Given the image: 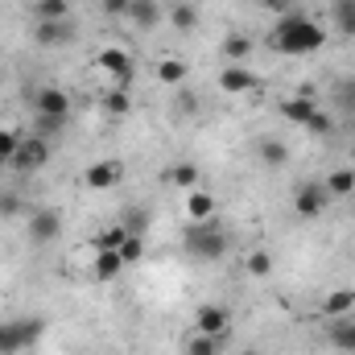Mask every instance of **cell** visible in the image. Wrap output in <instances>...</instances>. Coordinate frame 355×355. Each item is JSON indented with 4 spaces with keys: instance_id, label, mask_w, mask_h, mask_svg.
Masks as SVG:
<instances>
[{
    "instance_id": "obj_1",
    "label": "cell",
    "mask_w": 355,
    "mask_h": 355,
    "mask_svg": "<svg viewBox=\"0 0 355 355\" xmlns=\"http://www.w3.org/2000/svg\"><path fill=\"white\" fill-rule=\"evenodd\" d=\"M268 42L285 58H306V54H318L327 46V29L314 17H306V12H285V17L272 21Z\"/></svg>"
},
{
    "instance_id": "obj_2",
    "label": "cell",
    "mask_w": 355,
    "mask_h": 355,
    "mask_svg": "<svg viewBox=\"0 0 355 355\" xmlns=\"http://www.w3.org/2000/svg\"><path fill=\"white\" fill-rule=\"evenodd\" d=\"M227 248H232V240H227V232H223L215 219L194 223V227L186 232V252H190L194 261H223Z\"/></svg>"
},
{
    "instance_id": "obj_3",
    "label": "cell",
    "mask_w": 355,
    "mask_h": 355,
    "mask_svg": "<svg viewBox=\"0 0 355 355\" xmlns=\"http://www.w3.org/2000/svg\"><path fill=\"white\" fill-rule=\"evenodd\" d=\"M42 335H46L42 318H8L0 322V355H25L42 343Z\"/></svg>"
},
{
    "instance_id": "obj_4",
    "label": "cell",
    "mask_w": 355,
    "mask_h": 355,
    "mask_svg": "<svg viewBox=\"0 0 355 355\" xmlns=\"http://www.w3.org/2000/svg\"><path fill=\"white\" fill-rule=\"evenodd\" d=\"M331 198L335 194L327 190V182L322 178H310V182H302L293 190V211H297V219H318V215H327Z\"/></svg>"
},
{
    "instance_id": "obj_5",
    "label": "cell",
    "mask_w": 355,
    "mask_h": 355,
    "mask_svg": "<svg viewBox=\"0 0 355 355\" xmlns=\"http://www.w3.org/2000/svg\"><path fill=\"white\" fill-rule=\"evenodd\" d=\"M50 157H54V149H50L46 137H21V145L12 153V170L17 174H37V170L50 166Z\"/></svg>"
},
{
    "instance_id": "obj_6",
    "label": "cell",
    "mask_w": 355,
    "mask_h": 355,
    "mask_svg": "<svg viewBox=\"0 0 355 355\" xmlns=\"http://www.w3.org/2000/svg\"><path fill=\"white\" fill-rule=\"evenodd\" d=\"M62 236V211L58 207H33L29 211V240L33 244H54Z\"/></svg>"
},
{
    "instance_id": "obj_7",
    "label": "cell",
    "mask_w": 355,
    "mask_h": 355,
    "mask_svg": "<svg viewBox=\"0 0 355 355\" xmlns=\"http://www.w3.org/2000/svg\"><path fill=\"white\" fill-rule=\"evenodd\" d=\"M33 107H37V120H54V124L71 120V95L62 87H42L37 99H33Z\"/></svg>"
},
{
    "instance_id": "obj_8",
    "label": "cell",
    "mask_w": 355,
    "mask_h": 355,
    "mask_svg": "<svg viewBox=\"0 0 355 355\" xmlns=\"http://www.w3.org/2000/svg\"><path fill=\"white\" fill-rule=\"evenodd\" d=\"M33 42H37V46H50V50L75 42V25H71V17H62V21H37V25H33Z\"/></svg>"
},
{
    "instance_id": "obj_9",
    "label": "cell",
    "mask_w": 355,
    "mask_h": 355,
    "mask_svg": "<svg viewBox=\"0 0 355 355\" xmlns=\"http://www.w3.org/2000/svg\"><path fill=\"white\" fill-rule=\"evenodd\" d=\"M99 71H107L112 79H116V87H128L132 83V58L120 50V46H107V50H99Z\"/></svg>"
},
{
    "instance_id": "obj_10",
    "label": "cell",
    "mask_w": 355,
    "mask_h": 355,
    "mask_svg": "<svg viewBox=\"0 0 355 355\" xmlns=\"http://www.w3.org/2000/svg\"><path fill=\"white\" fill-rule=\"evenodd\" d=\"M194 331H198V335H215V339H223V335L232 331V314H227V306H198V314H194Z\"/></svg>"
},
{
    "instance_id": "obj_11",
    "label": "cell",
    "mask_w": 355,
    "mask_h": 355,
    "mask_svg": "<svg viewBox=\"0 0 355 355\" xmlns=\"http://www.w3.org/2000/svg\"><path fill=\"white\" fill-rule=\"evenodd\" d=\"M83 182H87L91 190H112V186H120V182H124V162H120V157L95 162V166H87Z\"/></svg>"
},
{
    "instance_id": "obj_12",
    "label": "cell",
    "mask_w": 355,
    "mask_h": 355,
    "mask_svg": "<svg viewBox=\"0 0 355 355\" xmlns=\"http://www.w3.org/2000/svg\"><path fill=\"white\" fill-rule=\"evenodd\" d=\"M257 87V75L248 71V62H227L219 71V91L223 95H244V91Z\"/></svg>"
},
{
    "instance_id": "obj_13",
    "label": "cell",
    "mask_w": 355,
    "mask_h": 355,
    "mask_svg": "<svg viewBox=\"0 0 355 355\" xmlns=\"http://www.w3.org/2000/svg\"><path fill=\"white\" fill-rule=\"evenodd\" d=\"M128 21H132L137 29H157V25L166 21V12H162V4H157V0H132Z\"/></svg>"
},
{
    "instance_id": "obj_14",
    "label": "cell",
    "mask_w": 355,
    "mask_h": 355,
    "mask_svg": "<svg viewBox=\"0 0 355 355\" xmlns=\"http://www.w3.org/2000/svg\"><path fill=\"white\" fill-rule=\"evenodd\" d=\"M257 157L272 166V170H281V166H289V145L285 141H277V137H261L257 141Z\"/></svg>"
},
{
    "instance_id": "obj_15",
    "label": "cell",
    "mask_w": 355,
    "mask_h": 355,
    "mask_svg": "<svg viewBox=\"0 0 355 355\" xmlns=\"http://www.w3.org/2000/svg\"><path fill=\"white\" fill-rule=\"evenodd\" d=\"M314 112H318V107H314V95H293V99L281 103V116H285L289 124H302V128H306V120H310Z\"/></svg>"
},
{
    "instance_id": "obj_16",
    "label": "cell",
    "mask_w": 355,
    "mask_h": 355,
    "mask_svg": "<svg viewBox=\"0 0 355 355\" xmlns=\"http://www.w3.org/2000/svg\"><path fill=\"white\" fill-rule=\"evenodd\" d=\"M124 268H128V265H124V257H120V252H95L91 272H95V281H103V285H107V281H116Z\"/></svg>"
},
{
    "instance_id": "obj_17",
    "label": "cell",
    "mask_w": 355,
    "mask_h": 355,
    "mask_svg": "<svg viewBox=\"0 0 355 355\" xmlns=\"http://www.w3.org/2000/svg\"><path fill=\"white\" fill-rule=\"evenodd\" d=\"M352 310H355V289H335V293L322 297V314L327 318H347Z\"/></svg>"
},
{
    "instance_id": "obj_18",
    "label": "cell",
    "mask_w": 355,
    "mask_h": 355,
    "mask_svg": "<svg viewBox=\"0 0 355 355\" xmlns=\"http://www.w3.org/2000/svg\"><path fill=\"white\" fill-rule=\"evenodd\" d=\"M215 207H219V202H215V194H211V190H194V194H190V202H186V211H190V219H194V223L215 219Z\"/></svg>"
},
{
    "instance_id": "obj_19",
    "label": "cell",
    "mask_w": 355,
    "mask_h": 355,
    "mask_svg": "<svg viewBox=\"0 0 355 355\" xmlns=\"http://www.w3.org/2000/svg\"><path fill=\"white\" fill-rule=\"evenodd\" d=\"M331 21L343 37H355V0H331Z\"/></svg>"
},
{
    "instance_id": "obj_20",
    "label": "cell",
    "mask_w": 355,
    "mask_h": 355,
    "mask_svg": "<svg viewBox=\"0 0 355 355\" xmlns=\"http://www.w3.org/2000/svg\"><path fill=\"white\" fill-rule=\"evenodd\" d=\"M331 343L339 347V352H352L355 355V318H331Z\"/></svg>"
},
{
    "instance_id": "obj_21",
    "label": "cell",
    "mask_w": 355,
    "mask_h": 355,
    "mask_svg": "<svg viewBox=\"0 0 355 355\" xmlns=\"http://www.w3.org/2000/svg\"><path fill=\"white\" fill-rule=\"evenodd\" d=\"M219 50H223L227 62H248V54H252V37H248V33H227Z\"/></svg>"
},
{
    "instance_id": "obj_22",
    "label": "cell",
    "mask_w": 355,
    "mask_h": 355,
    "mask_svg": "<svg viewBox=\"0 0 355 355\" xmlns=\"http://www.w3.org/2000/svg\"><path fill=\"white\" fill-rule=\"evenodd\" d=\"M198 166H194V162H178V166H170V170H166V182H170V186H178V190H194V186H198Z\"/></svg>"
},
{
    "instance_id": "obj_23",
    "label": "cell",
    "mask_w": 355,
    "mask_h": 355,
    "mask_svg": "<svg viewBox=\"0 0 355 355\" xmlns=\"http://www.w3.org/2000/svg\"><path fill=\"white\" fill-rule=\"evenodd\" d=\"M322 182H327V190H331L335 198H347V194L355 190V170L352 166H339V170H331Z\"/></svg>"
},
{
    "instance_id": "obj_24",
    "label": "cell",
    "mask_w": 355,
    "mask_h": 355,
    "mask_svg": "<svg viewBox=\"0 0 355 355\" xmlns=\"http://www.w3.org/2000/svg\"><path fill=\"white\" fill-rule=\"evenodd\" d=\"M124 232L128 236H149V227H153V215L145 211V207H124Z\"/></svg>"
},
{
    "instance_id": "obj_25",
    "label": "cell",
    "mask_w": 355,
    "mask_h": 355,
    "mask_svg": "<svg viewBox=\"0 0 355 355\" xmlns=\"http://www.w3.org/2000/svg\"><path fill=\"white\" fill-rule=\"evenodd\" d=\"M166 17H170V25H174L178 33H190V29L198 25V8H194L190 0H178V4L170 8V12H166Z\"/></svg>"
},
{
    "instance_id": "obj_26",
    "label": "cell",
    "mask_w": 355,
    "mask_h": 355,
    "mask_svg": "<svg viewBox=\"0 0 355 355\" xmlns=\"http://www.w3.org/2000/svg\"><path fill=\"white\" fill-rule=\"evenodd\" d=\"M186 75H190V67H186L182 58H162V62H157V79H162L166 87H182Z\"/></svg>"
},
{
    "instance_id": "obj_27",
    "label": "cell",
    "mask_w": 355,
    "mask_h": 355,
    "mask_svg": "<svg viewBox=\"0 0 355 355\" xmlns=\"http://www.w3.org/2000/svg\"><path fill=\"white\" fill-rule=\"evenodd\" d=\"M128 240V232H124V223H112V227H103L91 244H95V252H120V244Z\"/></svg>"
},
{
    "instance_id": "obj_28",
    "label": "cell",
    "mask_w": 355,
    "mask_h": 355,
    "mask_svg": "<svg viewBox=\"0 0 355 355\" xmlns=\"http://www.w3.org/2000/svg\"><path fill=\"white\" fill-rule=\"evenodd\" d=\"M99 107H103L107 116H116V120H124V116L132 112V99H128V91H124V87H116V91H107V95L99 99Z\"/></svg>"
},
{
    "instance_id": "obj_29",
    "label": "cell",
    "mask_w": 355,
    "mask_h": 355,
    "mask_svg": "<svg viewBox=\"0 0 355 355\" xmlns=\"http://www.w3.org/2000/svg\"><path fill=\"white\" fill-rule=\"evenodd\" d=\"M186 355H223V339H215V335H190L186 339Z\"/></svg>"
},
{
    "instance_id": "obj_30",
    "label": "cell",
    "mask_w": 355,
    "mask_h": 355,
    "mask_svg": "<svg viewBox=\"0 0 355 355\" xmlns=\"http://www.w3.org/2000/svg\"><path fill=\"white\" fill-rule=\"evenodd\" d=\"M335 107L347 112V116H355V75H347V79L335 83Z\"/></svg>"
},
{
    "instance_id": "obj_31",
    "label": "cell",
    "mask_w": 355,
    "mask_h": 355,
    "mask_svg": "<svg viewBox=\"0 0 355 355\" xmlns=\"http://www.w3.org/2000/svg\"><path fill=\"white\" fill-rule=\"evenodd\" d=\"M244 272H248V277H257V281H265L268 272H272V257H268L265 248L248 252V261H244Z\"/></svg>"
},
{
    "instance_id": "obj_32",
    "label": "cell",
    "mask_w": 355,
    "mask_h": 355,
    "mask_svg": "<svg viewBox=\"0 0 355 355\" xmlns=\"http://www.w3.org/2000/svg\"><path fill=\"white\" fill-rule=\"evenodd\" d=\"M120 257H124V265H141L145 261V236H128L124 244H120Z\"/></svg>"
},
{
    "instance_id": "obj_33",
    "label": "cell",
    "mask_w": 355,
    "mask_h": 355,
    "mask_svg": "<svg viewBox=\"0 0 355 355\" xmlns=\"http://www.w3.org/2000/svg\"><path fill=\"white\" fill-rule=\"evenodd\" d=\"M306 132H310V137H331V132H335V116H331V112H314V116L306 120Z\"/></svg>"
},
{
    "instance_id": "obj_34",
    "label": "cell",
    "mask_w": 355,
    "mask_h": 355,
    "mask_svg": "<svg viewBox=\"0 0 355 355\" xmlns=\"http://www.w3.org/2000/svg\"><path fill=\"white\" fill-rule=\"evenodd\" d=\"M25 211V198L17 190H0V219H17Z\"/></svg>"
},
{
    "instance_id": "obj_35",
    "label": "cell",
    "mask_w": 355,
    "mask_h": 355,
    "mask_svg": "<svg viewBox=\"0 0 355 355\" xmlns=\"http://www.w3.org/2000/svg\"><path fill=\"white\" fill-rule=\"evenodd\" d=\"M17 145H21V137H17L12 128H0V166H12Z\"/></svg>"
},
{
    "instance_id": "obj_36",
    "label": "cell",
    "mask_w": 355,
    "mask_h": 355,
    "mask_svg": "<svg viewBox=\"0 0 355 355\" xmlns=\"http://www.w3.org/2000/svg\"><path fill=\"white\" fill-rule=\"evenodd\" d=\"M178 95H174V112L178 116H194L198 112V99H194V91H186V83L182 87H174Z\"/></svg>"
},
{
    "instance_id": "obj_37",
    "label": "cell",
    "mask_w": 355,
    "mask_h": 355,
    "mask_svg": "<svg viewBox=\"0 0 355 355\" xmlns=\"http://www.w3.org/2000/svg\"><path fill=\"white\" fill-rule=\"evenodd\" d=\"M265 12H272V17H285V12H297V0H257Z\"/></svg>"
},
{
    "instance_id": "obj_38",
    "label": "cell",
    "mask_w": 355,
    "mask_h": 355,
    "mask_svg": "<svg viewBox=\"0 0 355 355\" xmlns=\"http://www.w3.org/2000/svg\"><path fill=\"white\" fill-rule=\"evenodd\" d=\"M128 8H132V0H103L107 17H128Z\"/></svg>"
},
{
    "instance_id": "obj_39",
    "label": "cell",
    "mask_w": 355,
    "mask_h": 355,
    "mask_svg": "<svg viewBox=\"0 0 355 355\" xmlns=\"http://www.w3.org/2000/svg\"><path fill=\"white\" fill-rule=\"evenodd\" d=\"M240 355H261V352H252V347H248V352H240Z\"/></svg>"
},
{
    "instance_id": "obj_40",
    "label": "cell",
    "mask_w": 355,
    "mask_h": 355,
    "mask_svg": "<svg viewBox=\"0 0 355 355\" xmlns=\"http://www.w3.org/2000/svg\"><path fill=\"white\" fill-rule=\"evenodd\" d=\"M352 170H355V166H352Z\"/></svg>"
}]
</instances>
